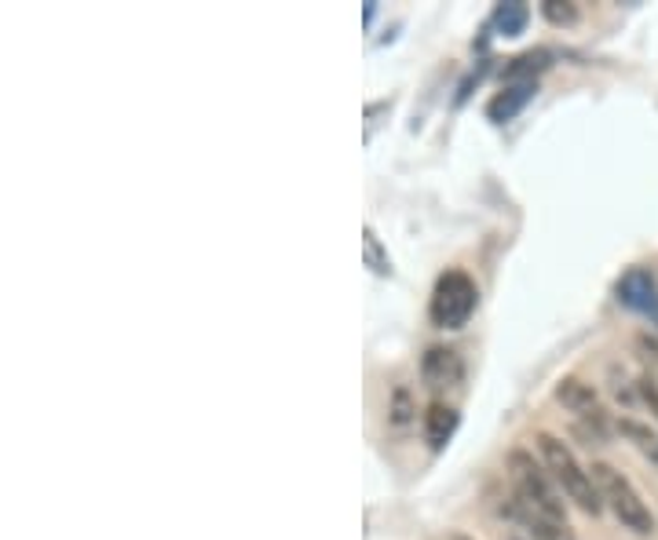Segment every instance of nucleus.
<instances>
[{"mask_svg": "<svg viewBox=\"0 0 658 540\" xmlns=\"http://www.w3.org/2000/svg\"><path fill=\"white\" fill-rule=\"evenodd\" d=\"M538 456L541 464L549 467V475L556 478V486H560L567 497H571L578 508L589 511V515H600L604 511V497H600L596 482H593V471L582 467V461L574 456V450L567 445L563 439H556L549 431H538Z\"/></svg>", "mask_w": 658, "mask_h": 540, "instance_id": "obj_1", "label": "nucleus"}, {"mask_svg": "<svg viewBox=\"0 0 658 540\" xmlns=\"http://www.w3.org/2000/svg\"><path fill=\"white\" fill-rule=\"evenodd\" d=\"M508 478H513L516 497L524 500L530 511L546 515V519L567 522L563 489L556 486L549 467L541 461H535V453H530V450H513V453H508Z\"/></svg>", "mask_w": 658, "mask_h": 540, "instance_id": "obj_2", "label": "nucleus"}, {"mask_svg": "<svg viewBox=\"0 0 658 540\" xmlns=\"http://www.w3.org/2000/svg\"><path fill=\"white\" fill-rule=\"evenodd\" d=\"M589 471H593V482H596L600 497H604V508H611V515H615L626 530L640 533V537H651L658 522H655L648 504H644V497L637 493V486H633L618 467H611L604 461H596Z\"/></svg>", "mask_w": 658, "mask_h": 540, "instance_id": "obj_3", "label": "nucleus"}, {"mask_svg": "<svg viewBox=\"0 0 658 540\" xmlns=\"http://www.w3.org/2000/svg\"><path fill=\"white\" fill-rule=\"evenodd\" d=\"M475 304H480V289H475V282L469 274L447 271V274H439L432 300H428V318H432V326H439V329H461V326H469Z\"/></svg>", "mask_w": 658, "mask_h": 540, "instance_id": "obj_4", "label": "nucleus"}, {"mask_svg": "<svg viewBox=\"0 0 658 540\" xmlns=\"http://www.w3.org/2000/svg\"><path fill=\"white\" fill-rule=\"evenodd\" d=\"M556 401H560L563 409H571V417L578 420V428H582L589 439L596 442L607 439V409L585 381H574V376L560 381L556 384Z\"/></svg>", "mask_w": 658, "mask_h": 540, "instance_id": "obj_5", "label": "nucleus"}, {"mask_svg": "<svg viewBox=\"0 0 658 540\" xmlns=\"http://www.w3.org/2000/svg\"><path fill=\"white\" fill-rule=\"evenodd\" d=\"M421 376H425V384L432 387V390H450V387H458L461 376H464L461 354L453 351V348H442V343H436V348L425 351V359H421Z\"/></svg>", "mask_w": 658, "mask_h": 540, "instance_id": "obj_6", "label": "nucleus"}, {"mask_svg": "<svg viewBox=\"0 0 658 540\" xmlns=\"http://www.w3.org/2000/svg\"><path fill=\"white\" fill-rule=\"evenodd\" d=\"M618 300L658 321V289L648 267H633L626 278L618 282Z\"/></svg>", "mask_w": 658, "mask_h": 540, "instance_id": "obj_7", "label": "nucleus"}, {"mask_svg": "<svg viewBox=\"0 0 658 540\" xmlns=\"http://www.w3.org/2000/svg\"><path fill=\"white\" fill-rule=\"evenodd\" d=\"M508 515L524 526V530L535 537V540H574V530H571V522H560V519H546V515H538V511H530L524 500L513 493V508H508Z\"/></svg>", "mask_w": 658, "mask_h": 540, "instance_id": "obj_8", "label": "nucleus"}, {"mask_svg": "<svg viewBox=\"0 0 658 540\" xmlns=\"http://www.w3.org/2000/svg\"><path fill=\"white\" fill-rule=\"evenodd\" d=\"M458 409L447 406V401H432V406L425 409V439L432 450H442L450 439H453V431H458Z\"/></svg>", "mask_w": 658, "mask_h": 540, "instance_id": "obj_9", "label": "nucleus"}, {"mask_svg": "<svg viewBox=\"0 0 658 540\" xmlns=\"http://www.w3.org/2000/svg\"><path fill=\"white\" fill-rule=\"evenodd\" d=\"M535 91H538L535 80H516V85H508L502 96L491 102V110H486V113H491V121H513L516 113L530 102Z\"/></svg>", "mask_w": 658, "mask_h": 540, "instance_id": "obj_10", "label": "nucleus"}, {"mask_svg": "<svg viewBox=\"0 0 658 540\" xmlns=\"http://www.w3.org/2000/svg\"><path fill=\"white\" fill-rule=\"evenodd\" d=\"M615 428H618L622 439L637 445L640 456H648V461L658 467V431H651L648 423H640V420H633V417H622Z\"/></svg>", "mask_w": 658, "mask_h": 540, "instance_id": "obj_11", "label": "nucleus"}, {"mask_svg": "<svg viewBox=\"0 0 658 540\" xmlns=\"http://www.w3.org/2000/svg\"><path fill=\"white\" fill-rule=\"evenodd\" d=\"M527 22H530V8L519 4V0L497 4V11H494V26H497V33H505V37H519V33L527 30Z\"/></svg>", "mask_w": 658, "mask_h": 540, "instance_id": "obj_12", "label": "nucleus"}, {"mask_svg": "<svg viewBox=\"0 0 658 540\" xmlns=\"http://www.w3.org/2000/svg\"><path fill=\"white\" fill-rule=\"evenodd\" d=\"M549 66V52H527L513 59V66L505 70V80L508 85H516V80H535V74H541Z\"/></svg>", "mask_w": 658, "mask_h": 540, "instance_id": "obj_13", "label": "nucleus"}, {"mask_svg": "<svg viewBox=\"0 0 658 540\" xmlns=\"http://www.w3.org/2000/svg\"><path fill=\"white\" fill-rule=\"evenodd\" d=\"M414 395H410V387H395L392 390V401H388V420L395 423V428H406V423L414 420Z\"/></svg>", "mask_w": 658, "mask_h": 540, "instance_id": "obj_14", "label": "nucleus"}, {"mask_svg": "<svg viewBox=\"0 0 658 540\" xmlns=\"http://www.w3.org/2000/svg\"><path fill=\"white\" fill-rule=\"evenodd\" d=\"M541 15H546L552 26H571L578 19V8L571 0H546V4H541Z\"/></svg>", "mask_w": 658, "mask_h": 540, "instance_id": "obj_15", "label": "nucleus"}, {"mask_svg": "<svg viewBox=\"0 0 658 540\" xmlns=\"http://www.w3.org/2000/svg\"><path fill=\"white\" fill-rule=\"evenodd\" d=\"M362 245H366V263H370L373 271H377V274H392V260L381 252V241H377V234L370 231V227H366V238H362Z\"/></svg>", "mask_w": 658, "mask_h": 540, "instance_id": "obj_16", "label": "nucleus"}, {"mask_svg": "<svg viewBox=\"0 0 658 540\" xmlns=\"http://www.w3.org/2000/svg\"><path fill=\"white\" fill-rule=\"evenodd\" d=\"M637 390H640V398H644V406L651 409V417L658 420V384L651 381V376H644V381L637 384Z\"/></svg>", "mask_w": 658, "mask_h": 540, "instance_id": "obj_17", "label": "nucleus"}, {"mask_svg": "<svg viewBox=\"0 0 658 540\" xmlns=\"http://www.w3.org/2000/svg\"><path fill=\"white\" fill-rule=\"evenodd\" d=\"M447 540H475V537H469V533H450Z\"/></svg>", "mask_w": 658, "mask_h": 540, "instance_id": "obj_18", "label": "nucleus"}]
</instances>
